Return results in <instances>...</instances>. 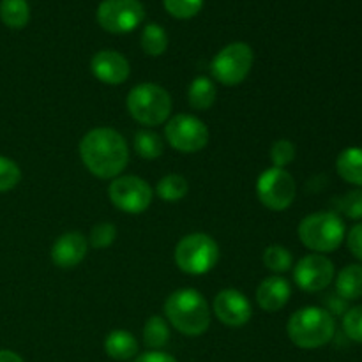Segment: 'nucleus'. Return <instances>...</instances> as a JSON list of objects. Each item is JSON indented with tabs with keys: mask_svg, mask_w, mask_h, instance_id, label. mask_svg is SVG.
I'll return each mask as SVG.
<instances>
[{
	"mask_svg": "<svg viewBox=\"0 0 362 362\" xmlns=\"http://www.w3.org/2000/svg\"><path fill=\"white\" fill-rule=\"evenodd\" d=\"M105 352L115 361L133 359L138 354V341L129 331L117 329V331H112L106 336Z\"/></svg>",
	"mask_w": 362,
	"mask_h": 362,
	"instance_id": "17",
	"label": "nucleus"
},
{
	"mask_svg": "<svg viewBox=\"0 0 362 362\" xmlns=\"http://www.w3.org/2000/svg\"><path fill=\"white\" fill-rule=\"evenodd\" d=\"M214 313L228 327H243L251 320V304L243 292L233 288L221 290L214 299Z\"/></svg>",
	"mask_w": 362,
	"mask_h": 362,
	"instance_id": "13",
	"label": "nucleus"
},
{
	"mask_svg": "<svg viewBox=\"0 0 362 362\" xmlns=\"http://www.w3.org/2000/svg\"><path fill=\"white\" fill-rule=\"evenodd\" d=\"M144 341L148 349H163L170 341L168 324L163 317H151L144 327Z\"/></svg>",
	"mask_w": 362,
	"mask_h": 362,
	"instance_id": "23",
	"label": "nucleus"
},
{
	"mask_svg": "<svg viewBox=\"0 0 362 362\" xmlns=\"http://www.w3.org/2000/svg\"><path fill=\"white\" fill-rule=\"evenodd\" d=\"M80 158L92 175L115 179L129 161L126 140L112 127H95L80 141Z\"/></svg>",
	"mask_w": 362,
	"mask_h": 362,
	"instance_id": "1",
	"label": "nucleus"
},
{
	"mask_svg": "<svg viewBox=\"0 0 362 362\" xmlns=\"http://www.w3.org/2000/svg\"><path fill=\"white\" fill-rule=\"evenodd\" d=\"M187 180L184 179L182 175H177V173H172V175L163 177L158 182V197L165 202H179L182 200L187 194Z\"/></svg>",
	"mask_w": 362,
	"mask_h": 362,
	"instance_id": "24",
	"label": "nucleus"
},
{
	"mask_svg": "<svg viewBox=\"0 0 362 362\" xmlns=\"http://www.w3.org/2000/svg\"><path fill=\"white\" fill-rule=\"evenodd\" d=\"M108 197L119 211L127 214H141L152 204V187L140 177H117L110 184Z\"/></svg>",
	"mask_w": 362,
	"mask_h": 362,
	"instance_id": "11",
	"label": "nucleus"
},
{
	"mask_svg": "<svg viewBox=\"0 0 362 362\" xmlns=\"http://www.w3.org/2000/svg\"><path fill=\"white\" fill-rule=\"evenodd\" d=\"M134 362H177V359L170 356V354L152 350V352H145L141 356H138V359Z\"/></svg>",
	"mask_w": 362,
	"mask_h": 362,
	"instance_id": "34",
	"label": "nucleus"
},
{
	"mask_svg": "<svg viewBox=\"0 0 362 362\" xmlns=\"http://www.w3.org/2000/svg\"><path fill=\"white\" fill-rule=\"evenodd\" d=\"M296 159V145L290 140H276L271 147V161L274 168H285Z\"/></svg>",
	"mask_w": 362,
	"mask_h": 362,
	"instance_id": "29",
	"label": "nucleus"
},
{
	"mask_svg": "<svg viewBox=\"0 0 362 362\" xmlns=\"http://www.w3.org/2000/svg\"><path fill=\"white\" fill-rule=\"evenodd\" d=\"M127 110L144 126H161L172 113V98L158 83H140L127 94Z\"/></svg>",
	"mask_w": 362,
	"mask_h": 362,
	"instance_id": "5",
	"label": "nucleus"
},
{
	"mask_svg": "<svg viewBox=\"0 0 362 362\" xmlns=\"http://www.w3.org/2000/svg\"><path fill=\"white\" fill-rule=\"evenodd\" d=\"M292 296V286L281 276H272L264 279L257 290V303L267 313H276L281 310Z\"/></svg>",
	"mask_w": 362,
	"mask_h": 362,
	"instance_id": "16",
	"label": "nucleus"
},
{
	"mask_svg": "<svg viewBox=\"0 0 362 362\" xmlns=\"http://www.w3.org/2000/svg\"><path fill=\"white\" fill-rule=\"evenodd\" d=\"M343 331L352 341L362 343V306L349 308L343 315Z\"/></svg>",
	"mask_w": 362,
	"mask_h": 362,
	"instance_id": "31",
	"label": "nucleus"
},
{
	"mask_svg": "<svg viewBox=\"0 0 362 362\" xmlns=\"http://www.w3.org/2000/svg\"><path fill=\"white\" fill-rule=\"evenodd\" d=\"M92 74L106 85H120L129 78L131 67L124 55L113 49L98 52L90 60Z\"/></svg>",
	"mask_w": 362,
	"mask_h": 362,
	"instance_id": "14",
	"label": "nucleus"
},
{
	"mask_svg": "<svg viewBox=\"0 0 362 362\" xmlns=\"http://www.w3.org/2000/svg\"><path fill=\"white\" fill-rule=\"evenodd\" d=\"M145 9L140 0H105L98 7V21L106 32L127 34L144 21Z\"/></svg>",
	"mask_w": 362,
	"mask_h": 362,
	"instance_id": "10",
	"label": "nucleus"
},
{
	"mask_svg": "<svg viewBox=\"0 0 362 362\" xmlns=\"http://www.w3.org/2000/svg\"><path fill=\"white\" fill-rule=\"evenodd\" d=\"M253 49L246 42H232L225 46L211 62V73L219 83L235 87L243 83L253 67Z\"/></svg>",
	"mask_w": 362,
	"mask_h": 362,
	"instance_id": "7",
	"label": "nucleus"
},
{
	"mask_svg": "<svg viewBox=\"0 0 362 362\" xmlns=\"http://www.w3.org/2000/svg\"><path fill=\"white\" fill-rule=\"evenodd\" d=\"M117 239V228L112 223H99L94 228L90 230V237H88V243L92 247H98V250H105V247L112 246Z\"/></svg>",
	"mask_w": 362,
	"mask_h": 362,
	"instance_id": "30",
	"label": "nucleus"
},
{
	"mask_svg": "<svg viewBox=\"0 0 362 362\" xmlns=\"http://www.w3.org/2000/svg\"><path fill=\"white\" fill-rule=\"evenodd\" d=\"M338 209L350 219H362V187L346 193L338 200Z\"/></svg>",
	"mask_w": 362,
	"mask_h": 362,
	"instance_id": "32",
	"label": "nucleus"
},
{
	"mask_svg": "<svg viewBox=\"0 0 362 362\" xmlns=\"http://www.w3.org/2000/svg\"><path fill=\"white\" fill-rule=\"evenodd\" d=\"M30 18V7L27 0H2L0 2V20L11 28H23Z\"/></svg>",
	"mask_w": 362,
	"mask_h": 362,
	"instance_id": "21",
	"label": "nucleus"
},
{
	"mask_svg": "<svg viewBox=\"0 0 362 362\" xmlns=\"http://www.w3.org/2000/svg\"><path fill=\"white\" fill-rule=\"evenodd\" d=\"M141 48L147 55L159 57L168 48V35L158 23H148L141 32Z\"/></svg>",
	"mask_w": 362,
	"mask_h": 362,
	"instance_id": "22",
	"label": "nucleus"
},
{
	"mask_svg": "<svg viewBox=\"0 0 362 362\" xmlns=\"http://www.w3.org/2000/svg\"><path fill=\"white\" fill-rule=\"evenodd\" d=\"M345 223L336 212H315L306 216L299 225V239L315 253H331L345 239Z\"/></svg>",
	"mask_w": 362,
	"mask_h": 362,
	"instance_id": "4",
	"label": "nucleus"
},
{
	"mask_svg": "<svg viewBox=\"0 0 362 362\" xmlns=\"http://www.w3.org/2000/svg\"><path fill=\"white\" fill-rule=\"evenodd\" d=\"M21 179V170L13 159L0 156V193L11 191L18 186Z\"/></svg>",
	"mask_w": 362,
	"mask_h": 362,
	"instance_id": "28",
	"label": "nucleus"
},
{
	"mask_svg": "<svg viewBox=\"0 0 362 362\" xmlns=\"http://www.w3.org/2000/svg\"><path fill=\"white\" fill-rule=\"evenodd\" d=\"M163 145L161 136L154 131H140L134 136V151L138 156L144 159H158L163 154Z\"/></svg>",
	"mask_w": 362,
	"mask_h": 362,
	"instance_id": "25",
	"label": "nucleus"
},
{
	"mask_svg": "<svg viewBox=\"0 0 362 362\" xmlns=\"http://www.w3.org/2000/svg\"><path fill=\"white\" fill-rule=\"evenodd\" d=\"M219 247L207 233H189L175 247V264L186 274L202 276L216 267Z\"/></svg>",
	"mask_w": 362,
	"mask_h": 362,
	"instance_id": "6",
	"label": "nucleus"
},
{
	"mask_svg": "<svg viewBox=\"0 0 362 362\" xmlns=\"http://www.w3.org/2000/svg\"><path fill=\"white\" fill-rule=\"evenodd\" d=\"M336 293L345 300L362 297V265L352 264L341 269L336 278Z\"/></svg>",
	"mask_w": 362,
	"mask_h": 362,
	"instance_id": "19",
	"label": "nucleus"
},
{
	"mask_svg": "<svg viewBox=\"0 0 362 362\" xmlns=\"http://www.w3.org/2000/svg\"><path fill=\"white\" fill-rule=\"evenodd\" d=\"M258 200L269 211H286L296 200V180L285 168H269L257 180Z\"/></svg>",
	"mask_w": 362,
	"mask_h": 362,
	"instance_id": "8",
	"label": "nucleus"
},
{
	"mask_svg": "<svg viewBox=\"0 0 362 362\" xmlns=\"http://www.w3.org/2000/svg\"><path fill=\"white\" fill-rule=\"evenodd\" d=\"M165 9L179 20H189L197 16L204 7V0H163Z\"/></svg>",
	"mask_w": 362,
	"mask_h": 362,
	"instance_id": "27",
	"label": "nucleus"
},
{
	"mask_svg": "<svg viewBox=\"0 0 362 362\" xmlns=\"http://www.w3.org/2000/svg\"><path fill=\"white\" fill-rule=\"evenodd\" d=\"M170 324L186 336H202L211 325V310L198 290L182 288L173 292L165 303Z\"/></svg>",
	"mask_w": 362,
	"mask_h": 362,
	"instance_id": "2",
	"label": "nucleus"
},
{
	"mask_svg": "<svg viewBox=\"0 0 362 362\" xmlns=\"http://www.w3.org/2000/svg\"><path fill=\"white\" fill-rule=\"evenodd\" d=\"M88 251V240L80 232H67L55 240L52 260L60 269H73L81 264Z\"/></svg>",
	"mask_w": 362,
	"mask_h": 362,
	"instance_id": "15",
	"label": "nucleus"
},
{
	"mask_svg": "<svg viewBox=\"0 0 362 362\" xmlns=\"http://www.w3.org/2000/svg\"><path fill=\"white\" fill-rule=\"evenodd\" d=\"M334 279V264L320 253L306 255L293 269V281L304 292H322Z\"/></svg>",
	"mask_w": 362,
	"mask_h": 362,
	"instance_id": "12",
	"label": "nucleus"
},
{
	"mask_svg": "<svg viewBox=\"0 0 362 362\" xmlns=\"http://www.w3.org/2000/svg\"><path fill=\"white\" fill-rule=\"evenodd\" d=\"M166 141L172 145L175 151L198 152L209 144V129L198 117L180 113L168 120L165 127Z\"/></svg>",
	"mask_w": 362,
	"mask_h": 362,
	"instance_id": "9",
	"label": "nucleus"
},
{
	"mask_svg": "<svg viewBox=\"0 0 362 362\" xmlns=\"http://www.w3.org/2000/svg\"><path fill=\"white\" fill-rule=\"evenodd\" d=\"M216 98H218L216 85L207 76H198L191 81L189 90H187V99H189L191 108L204 112V110H209L214 105Z\"/></svg>",
	"mask_w": 362,
	"mask_h": 362,
	"instance_id": "20",
	"label": "nucleus"
},
{
	"mask_svg": "<svg viewBox=\"0 0 362 362\" xmlns=\"http://www.w3.org/2000/svg\"><path fill=\"white\" fill-rule=\"evenodd\" d=\"M264 264L269 271L281 274V272L290 271V267H292V255L286 247L274 244V246H269L264 251Z\"/></svg>",
	"mask_w": 362,
	"mask_h": 362,
	"instance_id": "26",
	"label": "nucleus"
},
{
	"mask_svg": "<svg viewBox=\"0 0 362 362\" xmlns=\"http://www.w3.org/2000/svg\"><path fill=\"white\" fill-rule=\"evenodd\" d=\"M346 244H349L350 253L362 262V223L352 226L349 237H346Z\"/></svg>",
	"mask_w": 362,
	"mask_h": 362,
	"instance_id": "33",
	"label": "nucleus"
},
{
	"mask_svg": "<svg viewBox=\"0 0 362 362\" xmlns=\"http://www.w3.org/2000/svg\"><path fill=\"white\" fill-rule=\"evenodd\" d=\"M286 332H288L290 341L299 349H320L334 338L336 322L325 308H300L290 317Z\"/></svg>",
	"mask_w": 362,
	"mask_h": 362,
	"instance_id": "3",
	"label": "nucleus"
},
{
	"mask_svg": "<svg viewBox=\"0 0 362 362\" xmlns=\"http://www.w3.org/2000/svg\"><path fill=\"white\" fill-rule=\"evenodd\" d=\"M336 170L345 182L362 187V148H345L336 159Z\"/></svg>",
	"mask_w": 362,
	"mask_h": 362,
	"instance_id": "18",
	"label": "nucleus"
},
{
	"mask_svg": "<svg viewBox=\"0 0 362 362\" xmlns=\"http://www.w3.org/2000/svg\"><path fill=\"white\" fill-rule=\"evenodd\" d=\"M0 362H23L16 352H11V350H0Z\"/></svg>",
	"mask_w": 362,
	"mask_h": 362,
	"instance_id": "35",
	"label": "nucleus"
}]
</instances>
